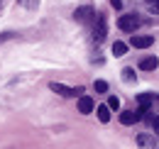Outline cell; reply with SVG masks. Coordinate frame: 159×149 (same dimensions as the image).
<instances>
[{"label": "cell", "instance_id": "1", "mask_svg": "<svg viewBox=\"0 0 159 149\" xmlns=\"http://www.w3.org/2000/svg\"><path fill=\"white\" fill-rule=\"evenodd\" d=\"M93 20H96V25H93V42H103L105 39V34H108V25H105V15H100V12H96L93 15Z\"/></svg>", "mask_w": 159, "mask_h": 149}, {"label": "cell", "instance_id": "2", "mask_svg": "<svg viewBox=\"0 0 159 149\" xmlns=\"http://www.w3.org/2000/svg\"><path fill=\"white\" fill-rule=\"evenodd\" d=\"M139 25H142V20H139L137 15H122V17L118 20V27L122 32H135Z\"/></svg>", "mask_w": 159, "mask_h": 149}, {"label": "cell", "instance_id": "3", "mask_svg": "<svg viewBox=\"0 0 159 149\" xmlns=\"http://www.w3.org/2000/svg\"><path fill=\"white\" fill-rule=\"evenodd\" d=\"M54 93H59V95H66V98H76V95L83 93V88L81 86H76V88H69V86H64V83H52L49 86Z\"/></svg>", "mask_w": 159, "mask_h": 149}, {"label": "cell", "instance_id": "4", "mask_svg": "<svg viewBox=\"0 0 159 149\" xmlns=\"http://www.w3.org/2000/svg\"><path fill=\"white\" fill-rule=\"evenodd\" d=\"M130 44H132L135 49H147V47L154 44V37H149V34H135V37L130 39Z\"/></svg>", "mask_w": 159, "mask_h": 149}, {"label": "cell", "instance_id": "5", "mask_svg": "<svg viewBox=\"0 0 159 149\" xmlns=\"http://www.w3.org/2000/svg\"><path fill=\"white\" fill-rule=\"evenodd\" d=\"M93 108H96V103H93L91 95H81V98H79V112L88 115V112H93Z\"/></svg>", "mask_w": 159, "mask_h": 149}, {"label": "cell", "instance_id": "6", "mask_svg": "<svg viewBox=\"0 0 159 149\" xmlns=\"http://www.w3.org/2000/svg\"><path fill=\"white\" fill-rule=\"evenodd\" d=\"M93 7H88V5H83V7H76V12H74V17L79 20V22H88V20H93Z\"/></svg>", "mask_w": 159, "mask_h": 149}, {"label": "cell", "instance_id": "7", "mask_svg": "<svg viewBox=\"0 0 159 149\" xmlns=\"http://www.w3.org/2000/svg\"><path fill=\"white\" fill-rule=\"evenodd\" d=\"M157 66H159V59H157V56H144V59L139 61V69H142V71H154Z\"/></svg>", "mask_w": 159, "mask_h": 149}, {"label": "cell", "instance_id": "8", "mask_svg": "<svg viewBox=\"0 0 159 149\" xmlns=\"http://www.w3.org/2000/svg\"><path fill=\"white\" fill-rule=\"evenodd\" d=\"M137 120L139 117H137L135 110H125L122 115H120V122H122V125H132V122H137Z\"/></svg>", "mask_w": 159, "mask_h": 149}, {"label": "cell", "instance_id": "9", "mask_svg": "<svg viewBox=\"0 0 159 149\" xmlns=\"http://www.w3.org/2000/svg\"><path fill=\"white\" fill-rule=\"evenodd\" d=\"M152 103H154V95H149V93H142V95H139V108H142V110H149Z\"/></svg>", "mask_w": 159, "mask_h": 149}, {"label": "cell", "instance_id": "10", "mask_svg": "<svg viewBox=\"0 0 159 149\" xmlns=\"http://www.w3.org/2000/svg\"><path fill=\"white\" fill-rule=\"evenodd\" d=\"M96 112H98V120H100V122H108V120H110V108H108V105H98Z\"/></svg>", "mask_w": 159, "mask_h": 149}, {"label": "cell", "instance_id": "11", "mask_svg": "<svg viewBox=\"0 0 159 149\" xmlns=\"http://www.w3.org/2000/svg\"><path fill=\"white\" fill-rule=\"evenodd\" d=\"M125 52H127V44L125 42H113V54L115 56H125Z\"/></svg>", "mask_w": 159, "mask_h": 149}, {"label": "cell", "instance_id": "12", "mask_svg": "<svg viewBox=\"0 0 159 149\" xmlns=\"http://www.w3.org/2000/svg\"><path fill=\"white\" fill-rule=\"evenodd\" d=\"M122 78H125L127 83H132V81H135V69H130V66L122 69Z\"/></svg>", "mask_w": 159, "mask_h": 149}, {"label": "cell", "instance_id": "13", "mask_svg": "<svg viewBox=\"0 0 159 149\" xmlns=\"http://www.w3.org/2000/svg\"><path fill=\"white\" fill-rule=\"evenodd\" d=\"M93 88H96V93H105V91H108V83H105V81H96Z\"/></svg>", "mask_w": 159, "mask_h": 149}, {"label": "cell", "instance_id": "14", "mask_svg": "<svg viewBox=\"0 0 159 149\" xmlns=\"http://www.w3.org/2000/svg\"><path fill=\"white\" fill-rule=\"evenodd\" d=\"M108 108H110V110H118V108H120V100L115 98V95H110V98H108Z\"/></svg>", "mask_w": 159, "mask_h": 149}, {"label": "cell", "instance_id": "15", "mask_svg": "<svg viewBox=\"0 0 159 149\" xmlns=\"http://www.w3.org/2000/svg\"><path fill=\"white\" fill-rule=\"evenodd\" d=\"M20 5H25V7H37V0H17Z\"/></svg>", "mask_w": 159, "mask_h": 149}, {"label": "cell", "instance_id": "16", "mask_svg": "<svg viewBox=\"0 0 159 149\" xmlns=\"http://www.w3.org/2000/svg\"><path fill=\"white\" fill-rule=\"evenodd\" d=\"M149 7L154 10V15H159V0H149Z\"/></svg>", "mask_w": 159, "mask_h": 149}, {"label": "cell", "instance_id": "17", "mask_svg": "<svg viewBox=\"0 0 159 149\" xmlns=\"http://www.w3.org/2000/svg\"><path fill=\"white\" fill-rule=\"evenodd\" d=\"M137 142H139V144H152V142H154V139H149V137H144V134H142V137H139Z\"/></svg>", "mask_w": 159, "mask_h": 149}, {"label": "cell", "instance_id": "18", "mask_svg": "<svg viewBox=\"0 0 159 149\" xmlns=\"http://www.w3.org/2000/svg\"><path fill=\"white\" fill-rule=\"evenodd\" d=\"M110 5H113L115 10H120V7H122V0H110Z\"/></svg>", "mask_w": 159, "mask_h": 149}, {"label": "cell", "instance_id": "19", "mask_svg": "<svg viewBox=\"0 0 159 149\" xmlns=\"http://www.w3.org/2000/svg\"><path fill=\"white\" fill-rule=\"evenodd\" d=\"M149 122H152V127H154V130H159V115H157V117H152Z\"/></svg>", "mask_w": 159, "mask_h": 149}]
</instances>
